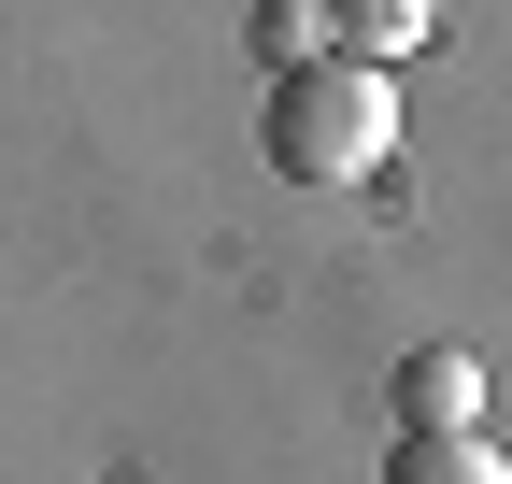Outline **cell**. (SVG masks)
Wrapping results in <instances>:
<instances>
[{
	"label": "cell",
	"instance_id": "obj_4",
	"mask_svg": "<svg viewBox=\"0 0 512 484\" xmlns=\"http://www.w3.org/2000/svg\"><path fill=\"white\" fill-rule=\"evenodd\" d=\"M328 29H342V57H413L441 29V0H328Z\"/></svg>",
	"mask_w": 512,
	"mask_h": 484
},
{
	"label": "cell",
	"instance_id": "obj_5",
	"mask_svg": "<svg viewBox=\"0 0 512 484\" xmlns=\"http://www.w3.org/2000/svg\"><path fill=\"white\" fill-rule=\"evenodd\" d=\"M256 57H271V72H313V57H342L328 0H256Z\"/></svg>",
	"mask_w": 512,
	"mask_h": 484
},
{
	"label": "cell",
	"instance_id": "obj_3",
	"mask_svg": "<svg viewBox=\"0 0 512 484\" xmlns=\"http://www.w3.org/2000/svg\"><path fill=\"white\" fill-rule=\"evenodd\" d=\"M384 484H512L484 428H399V456H384Z\"/></svg>",
	"mask_w": 512,
	"mask_h": 484
},
{
	"label": "cell",
	"instance_id": "obj_1",
	"mask_svg": "<svg viewBox=\"0 0 512 484\" xmlns=\"http://www.w3.org/2000/svg\"><path fill=\"white\" fill-rule=\"evenodd\" d=\"M384 143H399V86H384V57L271 72V171H285V186H370Z\"/></svg>",
	"mask_w": 512,
	"mask_h": 484
},
{
	"label": "cell",
	"instance_id": "obj_2",
	"mask_svg": "<svg viewBox=\"0 0 512 484\" xmlns=\"http://www.w3.org/2000/svg\"><path fill=\"white\" fill-rule=\"evenodd\" d=\"M399 428H484V356H456V342L399 356Z\"/></svg>",
	"mask_w": 512,
	"mask_h": 484
}]
</instances>
